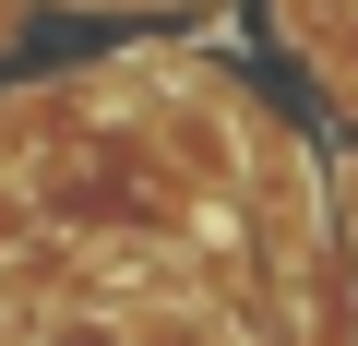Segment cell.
Returning <instances> with one entry per match:
<instances>
[{
	"mask_svg": "<svg viewBox=\"0 0 358 346\" xmlns=\"http://www.w3.org/2000/svg\"><path fill=\"white\" fill-rule=\"evenodd\" d=\"M36 346H143V334H131L120 310H48V322H36Z\"/></svg>",
	"mask_w": 358,
	"mask_h": 346,
	"instance_id": "obj_1",
	"label": "cell"
}]
</instances>
